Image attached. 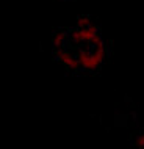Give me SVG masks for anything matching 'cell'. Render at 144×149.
I'll use <instances>...</instances> for the list:
<instances>
[{"mask_svg":"<svg viewBox=\"0 0 144 149\" xmlns=\"http://www.w3.org/2000/svg\"><path fill=\"white\" fill-rule=\"evenodd\" d=\"M53 55L71 72H97L107 61L110 49L100 27L83 16L77 25L60 29L53 35Z\"/></svg>","mask_w":144,"mask_h":149,"instance_id":"1","label":"cell"},{"mask_svg":"<svg viewBox=\"0 0 144 149\" xmlns=\"http://www.w3.org/2000/svg\"><path fill=\"white\" fill-rule=\"evenodd\" d=\"M130 146L132 149H144V132H139V134L132 136Z\"/></svg>","mask_w":144,"mask_h":149,"instance_id":"2","label":"cell"}]
</instances>
